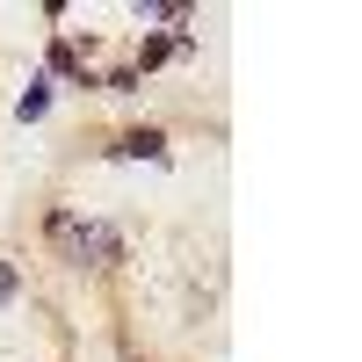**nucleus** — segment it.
<instances>
[{
	"mask_svg": "<svg viewBox=\"0 0 362 362\" xmlns=\"http://www.w3.org/2000/svg\"><path fill=\"white\" fill-rule=\"evenodd\" d=\"M15 290H22V276H15V261H0V305H15Z\"/></svg>",
	"mask_w": 362,
	"mask_h": 362,
	"instance_id": "5",
	"label": "nucleus"
},
{
	"mask_svg": "<svg viewBox=\"0 0 362 362\" xmlns=\"http://www.w3.org/2000/svg\"><path fill=\"white\" fill-rule=\"evenodd\" d=\"M66 254L87 261V268H116V261H124V232H116V225H80V218H73Z\"/></svg>",
	"mask_w": 362,
	"mask_h": 362,
	"instance_id": "1",
	"label": "nucleus"
},
{
	"mask_svg": "<svg viewBox=\"0 0 362 362\" xmlns=\"http://www.w3.org/2000/svg\"><path fill=\"white\" fill-rule=\"evenodd\" d=\"M109 153H116V160H167V131H160V124H138V131L116 138Z\"/></svg>",
	"mask_w": 362,
	"mask_h": 362,
	"instance_id": "2",
	"label": "nucleus"
},
{
	"mask_svg": "<svg viewBox=\"0 0 362 362\" xmlns=\"http://www.w3.org/2000/svg\"><path fill=\"white\" fill-rule=\"evenodd\" d=\"M102 87H109V95H138V73H131V66H116V73H109Z\"/></svg>",
	"mask_w": 362,
	"mask_h": 362,
	"instance_id": "4",
	"label": "nucleus"
},
{
	"mask_svg": "<svg viewBox=\"0 0 362 362\" xmlns=\"http://www.w3.org/2000/svg\"><path fill=\"white\" fill-rule=\"evenodd\" d=\"M44 109H51V80H29V95L15 102V116H22V124H37Z\"/></svg>",
	"mask_w": 362,
	"mask_h": 362,
	"instance_id": "3",
	"label": "nucleus"
}]
</instances>
